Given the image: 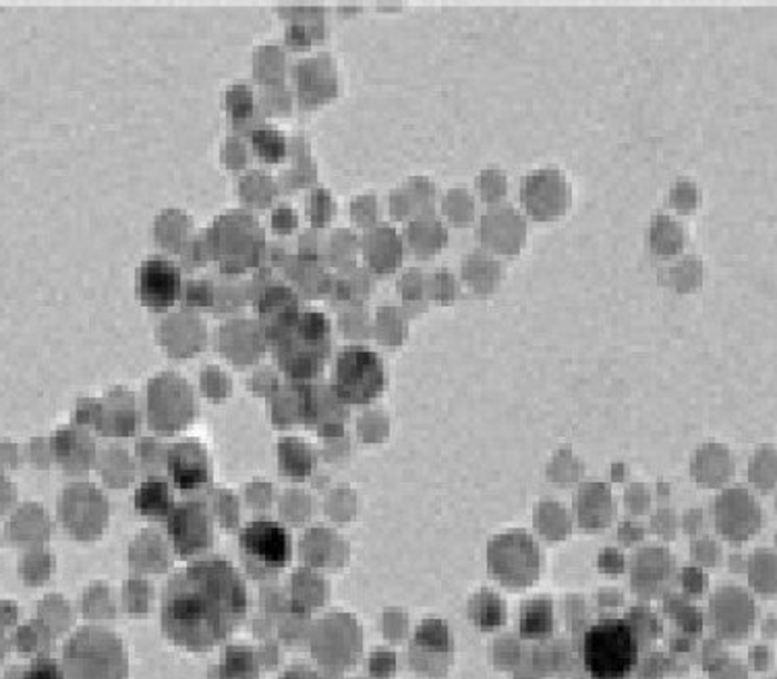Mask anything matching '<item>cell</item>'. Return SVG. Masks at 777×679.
I'll return each instance as SVG.
<instances>
[{"label":"cell","mask_w":777,"mask_h":679,"mask_svg":"<svg viewBox=\"0 0 777 679\" xmlns=\"http://www.w3.org/2000/svg\"><path fill=\"white\" fill-rule=\"evenodd\" d=\"M247 606V587L230 561H194L166 584L163 632L180 649L206 652L239 628Z\"/></svg>","instance_id":"cell-1"},{"label":"cell","mask_w":777,"mask_h":679,"mask_svg":"<svg viewBox=\"0 0 777 679\" xmlns=\"http://www.w3.org/2000/svg\"><path fill=\"white\" fill-rule=\"evenodd\" d=\"M266 340L278 370L295 384L317 380L332 353L328 317L317 311H299L297 307L272 317Z\"/></svg>","instance_id":"cell-2"},{"label":"cell","mask_w":777,"mask_h":679,"mask_svg":"<svg viewBox=\"0 0 777 679\" xmlns=\"http://www.w3.org/2000/svg\"><path fill=\"white\" fill-rule=\"evenodd\" d=\"M639 636L632 623L606 618L583 638V663L593 679H627L639 663Z\"/></svg>","instance_id":"cell-3"},{"label":"cell","mask_w":777,"mask_h":679,"mask_svg":"<svg viewBox=\"0 0 777 679\" xmlns=\"http://www.w3.org/2000/svg\"><path fill=\"white\" fill-rule=\"evenodd\" d=\"M127 652L119 636L98 626L81 628L65 647L67 679H127Z\"/></svg>","instance_id":"cell-4"},{"label":"cell","mask_w":777,"mask_h":679,"mask_svg":"<svg viewBox=\"0 0 777 679\" xmlns=\"http://www.w3.org/2000/svg\"><path fill=\"white\" fill-rule=\"evenodd\" d=\"M264 249V228L243 209L223 214L206 233V252L228 274H240L257 266Z\"/></svg>","instance_id":"cell-5"},{"label":"cell","mask_w":777,"mask_h":679,"mask_svg":"<svg viewBox=\"0 0 777 679\" xmlns=\"http://www.w3.org/2000/svg\"><path fill=\"white\" fill-rule=\"evenodd\" d=\"M386 387L382 358L367 346H348L336 358L332 392L341 404H370Z\"/></svg>","instance_id":"cell-6"},{"label":"cell","mask_w":777,"mask_h":679,"mask_svg":"<svg viewBox=\"0 0 777 679\" xmlns=\"http://www.w3.org/2000/svg\"><path fill=\"white\" fill-rule=\"evenodd\" d=\"M243 568L254 580L278 577L293 555L291 537L283 524L274 520H255L239 534Z\"/></svg>","instance_id":"cell-7"},{"label":"cell","mask_w":777,"mask_h":679,"mask_svg":"<svg viewBox=\"0 0 777 679\" xmlns=\"http://www.w3.org/2000/svg\"><path fill=\"white\" fill-rule=\"evenodd\" d=\"M197 414L191 385L175 373H163L151 380L148 390V423L160 435H175L187 425Z\"/></svg>","instance_id":"cell-8"},{"label":"cell","mask_w":777,"mask_h":679,"mask_svg":"<svg viewBox=\"0 0 777 679\" xmlns=\"http://www.w3.org/2000/svg\"><path fill=\"white\" fill-rule=\"evenodd\" d=\"M490 574L506 587H529L539 577V547L524 531H509L490 543Z\"/></svg>","instance_id":"cell-9"},{"label":"cell","mask_w":777,"mask_h":679,"mask_svg":"<svg viewBox=\"0 0 777 679\" xmlns=\"http://www.w3.org/2000/svg\"><path fill=\"white\" fill-rule=\"evenodd\" d=\"M521 204L535 222L562 218L570 206V183L558 168H539L521 183Z\"/></svg>","instance_id":"cell-10"},{"label":"cell","mask_w":777,"mask_h":679,"mask_svg":"<svg viewBox=\"0 0 777 679\" xmlns=\"http://www.w3.org/2000/svg\"><path fill=\"white\" fill-rule=\"evenodd\" d=\"M168 524V539L173 543L175 553L189 560L204 551H208L214 543V518L209 512L208 503L183 502L175 505L170 516L166 518Z\"/></svg>","instance_id":"cell-11"},{"label":"cell","mask_w":777,"mask_h":679,"mask_svg":"<svg viewBox=\"0 0 777 679\" xmlns=\"http://www.w3.org/2000/svg\"><path fill=\"white\" fill-rule=\"evenodd\" d=\"M137 296L151 311L170 309L180 298V269L163 257H151L137 269Z\"/></svg>","instance_id":"cell-12"},{"label":"cell","mask_w":777,"mask_h":679,"mask_svg":"<svg viewBox=\"0 0 777 679\" xmlns=\"http://www.w3.org/2000/svg\"><path fill=\"white\" fill-rule=\"evenodd\" d=\"M475 237L488 252L519 255L527 238V224L519 209L493 206L481 216Z\"/></svg>","instance_id":"cell-13"},{"label":"cell","mask_w":777,"mask_h":679,"mask_svg":"<svg viewBox=\"0 0 777 679\" xmlns=\"http://www.w3.org/2000/svg\"><path fill=\"white\" fill-rule=\"evenodd\" d=\"M170 483L183 493H195L212 483V460L208 450L197 442L175 443L168 450Z\"/></svg>","instance_id":"cell-14"},{"label":"cell","mask_w":777,"mask_h":679,"mask_svg":"<svg viewBox=\"0 0 777 679\" xmlns=\"http://www.w3.org/2000/svg\"><path fill=\"white\" fill-rule=\"evenodd\" d=\"M295 81L303 108H315L338 94L336 65L326 55L301 60L295 69Z\"/></svg>","instance_id":"cell-15"},{"label":"cell","mask_w":777,"mask_h":679,"mask_svg":"<svg viewBox=\"0 0 777 679\" xmlns=\"http://www.w3.org/2000/svg\"><path fill=\"white\" fill-rule=\"evenodd\" d=\"M363 255L377 274H390L403 262V243L390 226H377L363 237Z\"/></svg>","instance_id":"cell-16"},{"label":"cell","mask_w":777,"mask_h":679,"mask_svg":"<svg viewBox=\"0 0 777 679\" xmlns=\"http://www.w3.org/2000/svg\"><path fill=\"white\" fill-rule=\"evenodd\" d=\"M687 245V230L668 214H656L649 228V249L656 259H672Z\"/></svg>","instance_id":"cell-17"},{"label":"cell","mask_w":777,"mask_h":679,"mask_svg":"<svg viewBox=\"0 0 777 679\" xmlns=\"http://www.w3.org/2000/svg\"><path fill=\"white\" fill-rule=\"evenodd\" d=\"M446 230L435 220L434 211L417 216V220L411 222L406 228V243L419 257H432L440 252L446 243Z\"/></svg>","instance_id":"cell-18"},{"label":"cell","mask_w":777,"mask_h":679,"mask_svg":"<svg viewBox=\"0 0 777 679\" xmlns=\"http://www.w3.org/2000/svg\"><path fill=\"white\" fill-rule=\"evenodd\" d=\"M135 510L144 518L163 520L175 510V500L170 488L160 479H150L135 493Z\"/></svg>","instance_id":"cell-19"},{"label":"cell","mask_w":777,"mask_h":679,"mask_svg":"<svg viewBox=\"0 0 777 679\" xmlns=\"http://www.w3.org/2000/svg\"><path fill=\"white\" fill-rule=\"evenodd\" d=\"M502 278V264L488 253H471L463 262V281L475 293H492Z\"/></svg>","instance_id":"cell-20"},{"label":"cell","mask_w":777,"mask_h":679,"mask_svg":"<svg viewBox=\"0 0 777 679\" xmlns=\"http://www.w3.org/2000/svg\"><path fill=\"white\" fill-rule=\"evenodd\" d=\"M553 632V607L548 597H535L527 601L521 611V634L529 640H539Z\"/></svg>","instance_id":"cell-21"},{"label":"cell","mask_w":777,"mask_h":679,"mask_svg":"<svg viewBox=\"0 0 777 679\" xmlns=\"http://www.w3.org/2000/svg\"><path fill=\"white\" fill-rule=\"evenodd\" d=\"M252 148L254 154L266 164H278L285 160L286 139L285 135L276 129H255L252 134Z\"/></svg>","instance_id":"cell-22"},{"label":"cell","mask_w":777,"mask_h":679,"mask_svg":"<svg viewBox=\"0 0 777 679\" xmlns=\"http://www.w3.org/2000/svg\"><path fill=\"white\" fill-rule=\"evenodd\" d=\"M471 618L483 630H493L504 623V606L492 592H479L471 603Z\"/></svg>","instance_id":"cell-23"},{"label":"cell","mask_w":777,"mask_h":679,"mask_svg":"<svg viewBox=\"0 0 777 679\" xmlns=\"http://www.w3.org/2000/svg\"><path fill=\"white\" fill-rule=\"evenodd\" d=\"M283 469L291 476H307L314 469V456L307 445L301 442H285L281 445Z\"/></svg>","instance_id":"cell-24"},{"label":"cell","mask_w":777,"mask_h":679,"mask_svg":"<svg viewBox=\"0 0 777 679\" xmlns=\"http://www.w3.org/2000/svg\"><path fill=\"white\" fill-rule=\"evenodd\" d=\"M668 281L678 291L697 288L702 281V262L699 257H685L668 269Z\"/></svg>","instance_id":"cell-25"},{"label":"cell","mask_w":777,"mask_h":679,"mask_svg":"<svg viewBox=\"0 0 777 679\" xmlns=\"http://www.w3.org/2000/svg\"><path fill=\"white\" fill-rule=\"evenodd\" d=\"M442 209H444V216L449 218L452 224H469L473 220V214H475V204L471 199L469 193L463 191V189H454L450 191L446 197H444V204H442Z\"/></svg>","instance_id":"cell-26"},{"label":"cell","mask_w":777,"mask_h":679,"mask_svg":"<svg viewBox=\"0 0 777 679\" xmlns=\"http://www.w3.org/2000/svg\"><path fill=\"white\" fill-rule=\"evenodd\" d=\"M475 185H478L481 199L488 201V204L500 201V199L506 195V187H509L504 173H500V170H485V173H481Z\"/></svg>","instance_id":"cell-27"},{"label":"cell","mask_w":777,"mask_h":679,"mask_svg":"<svg viewBox=\"0 0 777 679\" xmlns=\"http://www.w3.org/2000/svg\"><path fill=\"white\" fill-rule=\"evenodd\" d=\"M670 204L678 211L695 209V207L701 204V191H699V187L692 180L682 178V180H678L673 185L672 193H670Z\"/></svg>","instance_id":"cell-28"},{"label":"cell","mask_w":777,"mask_h":679,"mask_svg":"<svg viewBox=\"0 0 777 679\" xmlns=\"http://www.w3.org/2000/svg\"><path fill=\"white\" fill-rule=\"evenodd\" d=\"M307 211H309V218H312L315 226H326L332 220V214H334V201H332L330 193L324 191V189H317V191L312 193L309 204H307Z\"/></svg>","instance_id":"cell-29"},{"label":"cell","mask_w":777,"mask_h":679,"mask_svg":"<svg viewBox=\"0 0 777 679\" xmlns=\"http://www.w3.org/2000/svg\"><path fill=\"white\" fill-rule=\"evenodd\" d=\"M228 108L233 110L235 119H247L254 110V96L247 88H235L228 94Z\"/></svg>","instance_id":"cell-30"},{"label":"cell","mask_w":777,"mask_h":679,"mask_svg":"<svg viewBox=\"0 0 777 679\" xmlns=\"http://www.w3.org/2000/svg\"><path fill=\"white\" fill-rule=\"evenodd\" d=\"M21 679H65L62 667L52 659H38L30 665V669Z\"/></svg>","instance_id":"cell-31"},{"label":"cell","mask_w":777,"mask_h":679,"mask_svg":"<svg viewBox=\"0 0 777 679\" xmlns=\"http://www.w3.org/2000/svg\"><path fill=\"white\" fill-rule=\"evenodd\" d=\"M435 286L442 288V301H446V298H450L452 293H454V281H452V276L446 274V272H442V274L435 276Z\"/></svg>","instance_id":"cell-32"}]
</instances>
